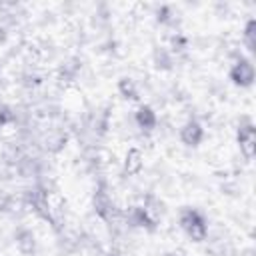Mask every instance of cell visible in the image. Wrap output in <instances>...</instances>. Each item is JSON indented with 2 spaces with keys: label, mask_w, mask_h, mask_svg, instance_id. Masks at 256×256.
<instances>
[{
  "label": "cell",
  "mask_w": 256,
  "mask_h": 256,
  "mask_svg": "<svg viewBox=\"0 0 256 256\" xmlns=\"http://www.w3.org/2000/svg\"><path fill=\"white\" fill-rule=\"evenodd\" d=\"M230 80L240 88L252 86V82H254V66H252V62L246 60V58H238L234 62V66L230 68Z\"/></svg>",
  "instance_id": "cell-4"
},
{
  "label": "cell",
  "mask_w": 256,
  "mask_h": 256,
  "mask_svg": "<svg viewBox=\"0 0 256 256\" xmlns=\"http://www.w3.org/2000/svg\"><path fill=\"white\" fill-rule=\"evenodd\" d=\"M14 238H16V248H18L20 254H24V256L34 254V250H36V236H34L32 230L20 228Z\"/></svg>",
  "instance_id": "cell-8"
},
{
  "label": "cell",
  "mask_w": 256,
  "mask_h": 256,
  "mask_svg": "<svg viewBox=\"0 0 256 256\" xmlns=\"http://www.w3.org/2000/svg\"><path fill=\"white\" fill-rule=\"evenodd\" d=\"M180 226L186 232V236L194 242H204L208 236V226L204 216L194 208H184L180 214Z\"/></svg>",
  "instance_id": "cell-1"
},
{
  "label": "cell",
  "mask_w": 256,
  "mask_h": 256,
  "mask_svg": "<svg viewBox=\"0 0 256 256\" xmlns=\"http://www.w3.org/2000/svg\"><path fill=\"white\" fill-rule=\"evenodd\" d=\"M126 222L130 226H136V228H146V230H154L156 228V220L146 212L144 206H132L126 214Z\"/></svg>",
  "instance_id": "cell-7"
},
{
  "label": "cell",
  "mask_w": 256,
  "mask_h": 256,
  "mask_svg": "<svg viewBox=\"0 0 256 256\" xmlns=\"http://www.w3.org/2000/svg\"><path fill=\"white\" fill-rule=\"evenodd\" d=\"M156 18H158L160 24H168V22L172 20V10H170V6H160L158 12H156Z\"/></svg>",
  "instance_id": "cell-15"
},
{
  "label": "cell",
  "mask_w": 256,
  "mask_h": 256,
  "mask_svg": "<svg viewBox=\"0 0 256 256\" xmlns=\"http://www.w3.org/2000/svg\"><path fill=\"white\" fill-rule=\"evenodd\" d=\"M144 166V158H142V152L138 148H130L128 154H126V162H124V170L128 174H138Z\"/></svg>",
  "instance_id": "cell-10"
},
{
  "label": "cell",
  "mask_w": 256,
  "mask_h": 256,
  "mask_svg": "<svg viewBox=\"0 0 256 256\" xmlns=\"http://www.w3.org/2000/svg\"><path fill=\"white\" fill-rule=\"evenodd\" d=\"M236 140H238V146H240L242 156L246 160H252L254 158V152H256V130H254V124L250 120H246V122H242L238 126Z\"/></svg>",
  "instance_id": "cell-3"
},
{
  "label": "cell",
  "mask_w": 256,
  "mask_h": 256,
  "mask_svg": "<svg viewBox=\"0 0 256 256\" xmlns=\"http://www.w3.org/2000/svg\"><path fill=\"white\" fill-rule=\"evenodd\" d=\"M152 60H154V66L158 70H170L174 60H172V52L168 48H156L154 54H152Z\"/></svg>",
  "instance_id": "cell-11"
},
{
  "label": "cell",
  "mask_w": 256,
  "mask_h": 256,
  "mask_svg": "<svg viewBox=\"0 0 256 256\" xmlns=\"http://www.w3.org/2000/svg\"><path fill=\"white\" fill-rule=\"evenodd\" d=\"M202 138H204V128H202V124L198 120H188L180 128V140H182V144H186L190 148L198 146L202 142Z\"/></svg>",
  "instance_id": "cell-6"
},
{
  "label": "cell",
  "mask_w": 256,
  "mask_h": 256,
  "mask_svg": "<svg viewBox=\"0 0 256 256\" xmlns=\"http://www.w3.org/2000/svg\"><path fill=\"white\" fill-rule=\"evenodd\" d=\"M92 206H94V212L104 222H108V224L116 222L118 210H116V206H114V202H112V198H110V194H108V190L104 186H98L96 188V192L92 196Z\"/></svg>",
  "instance_id": "cell-2"
},
{
  "label": "cell",
  "mask_w": 256,
  "mask_h": 256,
  "mask_svg": "<svg viewBox=\"0 0 256 256\" xmlns=\"http://www.w3.org/2000/svg\"><path fill=\"white\" fill-rule=\"evenodd\" d=\"M134 120H136L138 128H142V130H154V128H156V122H158V120H156V112H154L150 106H146V104H142V106L138 108Z\"/></svg>",
  "instance_id": "cell-9"
},
{
  "label": "cell",
  "mask_w": 256,
  "mask_h": 256,
  "mask_svg": "<svg viewBox=\"0 0 256 256\" xmlns=\"http://www.w3.org/2000/svg\"><path fill=\"white\" fill-rule=\"evenodd\" d=\"M184 48H186V38L180 36V34L172 36V48H170V52H182Z\"/></svg>",
  "instance_id": "cell-16"
},
{
  "label": "cell",
  "mask_w": 256,
  "mask_h": 256,
  "mask_svg": "<svg viewBox=\"0 0 256 256\" xmlns=\"http://www.w3.org/2000/svg\"><path fill=\"white\" fill-rule=\"evenodd\" d=\"M26 202H28V206H32V210H34L36 214H40V216L46 218V220H52V216H50V206H48V196H46V192H44L42 188H32V190H28V192H26Z\"/></svg>",
  "instance_id": "cell-5"
},
{
  "label": "cell",
  "mask_w": 256,
  "mask_h": 256,
  "mask_svg": "<svg viewBox=\"0 0 256 256\" xmlns=\"http://www.w3.org/2000/svg\"><path fill=\"white\" fill-rule=\"evenodd\" d=\"M10 122H12V110H10L6 104L0 102V130H2L6 124H10Z\"/></svg>",
  "instance_id": "cell-14"
},
{
  "label": "cell",
  "mask_w": 256,
  "mask_h": 256,
  "mask_svg": "<svg viewBox=\"0 0 256 256\" xmlns=\"http://www.w3.org/2000/svg\"><path fill=\"white\" fill-rule=\"evenodd\" d=\"M118 92H120L124 98H128V100H138V98H140V96H138V86H136V82H134L132 78H128V76H124V78L118 80Z\"/></svg>",
  "instance_id": "cell-12"
},
{
  "label": "cell",
  "mask_w": 256,
  "mask_h": 256,
  "mask_svg": "<svg viewBox=\"0 0 256 256\" xmlns=\"http://www.w3.org/2000/svg\"><path fill=\"white\" fill-rule=\"evenodd\" d=\"M6 38H8V32L0 26V44H4V42H6Z\"/></svg>",
  "instance_id": "cell-17"
},
{
  "label": "cell",
  "mask_w": 256,
  "mask_h": 256,
  "mask_svg": "<svg viewBox=\"0 0 256 256\" xmlns=\"http://www.w3.org/2000/svg\"><path fill=\"white\" fill-rule=\"evenodd\" d=\"M244 44L248 48V52H256V20L250 18L244 26Z\"/></svg>",
  "instance_id": "cell-13"
}]
</instances>
